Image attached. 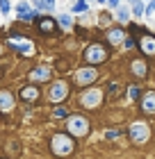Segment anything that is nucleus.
I'll return each instance as SVG.
<instances>
[{
    "label": "nucleus",
    "mask_w": 155,
    "mask_h": 159,
    "mask_svg": "<svg viewBox=\"0 0 155 159\" xmlns=\"http://www.w3.org/2000/svg\"><path fill=\"white\" fill-rule=\"evenodd\" d=\"M130 98H139V89L137 86H130Z\"/></svg>",
    "instance_id": "393cba45"
},
{
    "label": "nucleus",
    "mask_w": 155,
    "mask_h": 159,
    "mask_svg": "<svg viewBox=\"0 0 155 159\" xmlns=\"http://www.w3.org/2000/svg\"><path fill=\"white\" fill-rule=\"evenodd\" d=\"M66 114H69V111H66L64 107H57V109H55V116H57V118H64Z\"/></svg>",
    "instance_id": "b1692460"
},
{
    "label": "nucleus",
    "mask_w": 155,
    "mask_h": 159,
    "mask_svg": "<svg viewBox=\"0 0 155 159\" xmlns=\"http://www.w3.org/2000/svg\"><path fill=\"white\" fill-rule=\"evenodd\" d=\"M130 139L135 141V143L148 141V125H146V123H142V120L132 123V125H130Z\"/></svg>",
    "instance_id": "7ed1b4c3"
},
{
    "label": "nucleus",
    "mask_w": 155,
    "mask_h": 159,
    "mask_svg": "<svg viewBox=\"0 0 155 159\" xmlns=\"http://www.w3.org/2000/svg\"><path fill=\"white\" fill-rule=\"evenodd\" d=\"M0 52H2V46H0Z\"/></svg>",
    "instance_id": "cd10ccee"
},
{
    "label": "nucleus",
    "mask_w": 155,
    "mask_h": 159,
    "mask_svg": "<svg viewBox=\"0 0 155 159\" xmlns=\"http://www.w3.org/2000/svg\"><path fill=\"white\" fill-rule=\"evenodd\" d=\"M9 9H12L9 0H0V11H2V14H9Z\"/></svg>",
    "instance_id": "4be33fe9"
},
{
    "label": "nucleus",
    "mask_w": 155,
    "mask_h": 159,
    "mask_svg": "<svg viewBox=\"0 0 155 159\" xmlns=\"http://www.w3.org/2000/svg\"><path fill=\"white\" fill-rule=\"evenodd\" d=\"M16 11H18L21 18H34V16H36V11L30 9V5H27V2H18V5H16Z\"/></svg>",
    "instance_id": "ddd939ff"
},
{
    "label": "nucleus",
    "mask_w": 155,
    "mask_h": 159,
    "mask_svg": "<svg viewBox=\"0 0 155 159\" xmlns=\"http://www.w3.org/2000/svg\"><path fill=\"white\" fill-rule=\"evenodd\" d=\"M109 7H119V0H109Z\"/></svg>",
    "instance_id": "a878e982"
},
{
    "label": "nucleus",
    "mask_w": 155,
    "mask_h": 159,
    "mask_svg": "<svg viewBox=\"0 0 155 159\" xmlns=\"http://www.w3.org/2000/svg\"><path fill=\"white\" fill-rule=\"evenodd\" d=\"M50 148H53V152L57 157H64V155H71L73 152V141L69 139V134H55L53 139H50Z\"/></svg>",
    "instance_id": "f257e3e1"
},
{
    "label": "nucleus",
    "mask_w": 155,
    "mask_h": 159,
    "mask_svg": "<svg viewBox=\"0 0 155 159\" xmlns=\"http://www.w3.org/2000/svg\"><path fill=\"white\" fill-rule=\"evenodd\" d=\"M66 129H69L71 134H75V136H82V134L89 132V123H87V118H82V116H71Z\"/></svg>",
    "instance_id": "f03ea898"
},
{
    "label": "nucleus",
    "mask_w": 155,
    "mask_h": 159,
    "mask_svg": "<svg viewBox=\"0 0 155 159\" xmlns=\"http://www.w3.org/2000/svg\"><path fill=\"white\" fill-rule=\"evenodd\" d=\"M36 96H39V91H36L34 86H25V89H21V98H23L25 102H34Z\"/></svg>",
    "instance_id": "4468645a"
},
{
    "label": "nucleus",
    "mask_w": 155,
    "mask_h": 159,
    "mask_svg": "<svg viewBox=\"0 0 155 159\" xmlns=\"http://www.w3.org/2000/svg\"><path fill=\"white\" fill-rule=\"evenodd\" d=\"M14 107V96L9 91H0V109H5V111H9Z\"/></svg>",
    "instance_id": "9b49d317"
},
{
    "label": "nucleus",
    "mask_w": 155,
    "mask_h": 159,
    "mask_svg": "<svg viewBox=\"0 0 155 159\" xmlns=\"http://www.w3.org/2000/svg\"><path fill=\"white\" fill-rule=\"evenodd\" d=\"M100 100H103V93L94 89V91H87L85 96H82V105L85 107H98Z\"/></svg>",
    "instance_id": "6e6552de"
},
{
    "label": "nucleus",
    "mask_w": 155,
    "mask_h": 159,
    "mask_svg": "<svg viewBox=\"0 0 155 159\" xmlns=\"http://www.w3.org/2000/svg\"><path fill=\"white\" fill-rule=\"evenodd\" d=\"M96 77H98V73H96L94 68H80L75 73V82L78 84H91Z\"/></svg>",
    "instance_id": "0eeeda50"
},
{
    "label": "nucleus",
    "mask_w": 155,
    "mask_h": 159,
    "mask_svg": "<svg viewBox=\"0 0 155 159\" xmlns=\"http://www.w3.org/2000/svg\"><path fill=\"white\" fill-rule=\"evenodd\" d=\"M85 59L89 61V64H100V61L107 59V52H105V48H103V46L96 43V46H89V48L85 50Z\"/></svg>",
    "instance_id": "20e7f679"
},
{
    "label": "nucleus",
    "mask_w": 155,
    "mask_h": 159,
    "mask_svg": "<svg viewBox=\"0 0 155 159\" xmlns=\"http://www.w3.org/2000/svg\"><path fill=\"white\" fill-rule=\"evenodd\" d=\"M57 23H60L64 30H69V27H71V16H69V14H62V16L57 18Z\"/></svg>",
    "instance_id": "aec40b11"
},
{
    "label": "nucleus",
    "mask_w": 155,
    "mask_h": 159,
    "mask_svg": "<svg viewBox=\"0 0 155 159\" xmlns=\"http://www.w3.org/2000/svg\"><path fill=\"white\" fill-rule=\"evenodd\" d=\"M9 46H12L14 50H18V52H23V55H32V52H34L32 41L25 39V37H12V39H9Z\"/></svg>",
    "instance_id": "39448f33"
},
{
    "label": "nucleus",
    "mask_w": 155,
    "mask_h": 159,
    "mask_svg": "<svg viewBox=\"0 0 155 159\" xmlns=\"http://www.w3.org/2000/svg\"><path fill=\"white\" fill-rule=\"evenodd\" d=\"M50 75H53V73H50L48 66H39V68H32L30 70V80H32V82H46Z\"/></svg>",
    "instance_id": "1a4fd4ad"
},
{
    "label": "nucleus",
    "mask_w": 155,
    "mask_h": 159,
    "mask_svg": "<svg viewBox=\"0 0 155 159\" xmlns=\"http://www.w3.org/2000/svg\"><path fill=\"white\" fill-rule=\"evenodd\" d=\"M66 96H69V84L66 82H55L50 86V100L53 102H62Z\"/></svg>",
    "instance_id": "423d86ee"
},
{
    "label": "nucleus",
    "mask_w": 155,
    "mask_h": 159,
    "mask_svg": "<svg viewBox=\"0 0 155 159\" xmlns=\"http://www.w3.org/2000/svg\"><path fill=\"white\" fill-rule=\"evenodd\" d=\"M139 46H142V50L146 55H155V37H151V34H146V37H142V41H139Z\"/></svg>",
    "instance_id": "9d476101"
},
{
    "label": "nucleus",
    "mask_w": 155,
    "mask_h": 159,
    "mask_svg": "<svg viewBox=\"0 0 155 159\" xmlns=\"http://www.w3.org/2000/svg\"><path fill=\"white\" fill-rule=\"evenodd\" d=\"M36 9H46V11H53L55 9V0H34Z\"/></svg>",
    "instance_id": "f3484780"
},
{
    "label": "nucleus",
    "mask_w": 155,
    "mask_h": 159,
    "mask_svg": "<svg viewBox=\"0 0 155 159\" xmlns=\"http://www.w3.org/2000/svg\"><path fill=\"white\" fill-rule=\"evenodd\" d=\"M39 30H41L43 34H48V32L55 30V23H53L50 18H41V20H39Z\"/></svg>",
    "instance_id": "dca6fc26"
},
{
    "label": "nucleus",
    "mask_w": 155,
    "mask_h": 159,
    "mask_svg": "<svg viewBox=\"0 0 155 159\" xmlns=\"http://www.w3.org/2000/svg\"><path fill=\"white\" fill-rule=\"evenodd\" d=\"M87 7H89V5H87V0H78V2L73 5L71 9L75 11V14H80V11H87Z\"/></svg>",
    "instance_id": "412c9836"
},
{
    "label": "nucleus",
    "mask_w": 155,
    "mask_h": 159,
    "mask_svg": "<svg viewBox=\"0 0 155 159\" xmlns=\"http://www.w3.org/2000/svg\"><path fill=\"white\" fill-rule=\"evenodd\" d=\"M132 11H135L137 16H142V14L146 11V7L142 5V0H132Z\"/></svg>",
    "instance_id": "6ab92c4d"
},
{
    "label": "nucleus",
    "mask_w": 155,
    "mask_h": 159,
    "mask_svg": "<svg viewBox=\"0 0 155 159\" xmlns=\"http://www.w3.org/2000/svg\"><path fill=\"white\" fill-rule=\"evenodd\" d=\"M98 2H105V0H98Z\"/></svg>",
    "instance_id": "bb28decb"
},
{
    "label": "nucleus",
    "mask_w": 155,
    "mask_h": 159,
    "mask_svg": "<svg viewBox=\"0 0 155 159\" xmlns=\"http://www.w3.org/2000/svg\"><path fill=\"white\" fill-rule=\"evenodd\" d=\"M107 39L112 43H121L123 41V30H109L107 32Z\"/></svg>",
    "instance_id": "a211bd4d"
},
{
    "label": "nucleus",
    "mask_w": 155,
    "mask_h": 159,
    "mask_svg": "<svg viewBox=\"0 0 155 159\" xmlns=\"http://www.w3.org/2000/svg\"><path fill=\"white\" fill-rule=\"evenodd\" d=\"M128 16H130L128 9H119V20H121V23H125V20H128Z\"/></svg>",
    "instance_id": "5701e85b"
},
{
    "label": "nucleus",
    "mask_w": 155,
    "mask_h": 159,
    "mask_svg": "<svg viewBox=\"0 0 155 159\" xmlns=\"http://www.w3.org/2000/svg\"><path fill=\"white\" fill-rule=\"evenodd\" d=\"M142 109L146 114H155V93H146L142 100Z\"/></svg>",
    "instance_id": "f8f14e48"
},
{
    "label": "nucleus",
    "mask_w": 155,
    "mask_h": 159,
    "mask_svg": "<svg viewBox=\"0 0 155 159\" xmlns=\"http://www.w3.org/2000/svg\"><path fill=\"white\" fill-rule=\"evenodd\" d=\"M132 73H135L137 77H144L146 75V64L139 61V59H135V61H132Z\"/></svg>",
    "instance_id": "2eb2a0df"
}]
</instances>
